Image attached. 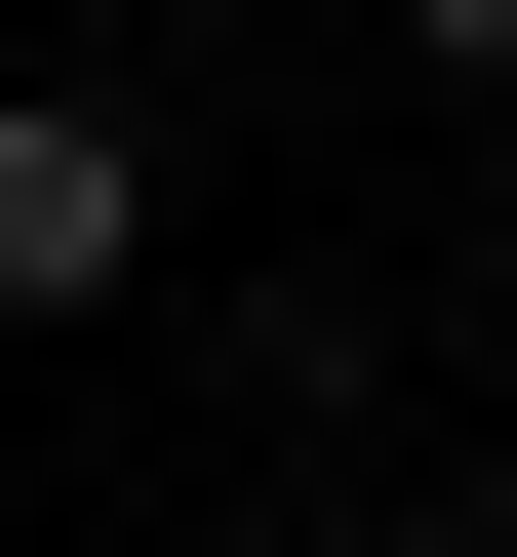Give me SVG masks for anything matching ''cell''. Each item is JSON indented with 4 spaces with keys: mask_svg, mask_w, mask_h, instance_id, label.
Masks as SVG:
<instances>
[{
    "mask_svg": "<svg viewBox=\"0 0 517 557\" xmlns=\"http://www.w3.org/2000/svg\"><path fill=\"white\" fill-rule=\"evenodd\" d=\"M398 557H517V518H398Z\"/></svg>",
    "mask_w": 517,
    "mask_h": 557,
    "instance_id": "cell-3",
    "label": "cell"
},
{
    "mask_svg": "<svg viewBox=\"0 0 517 557\" xmlns=\"http://www.w3.org/2000/svg\"><path fill=\"white\" fill-rule=\"evenodd\" d=\"M398 40H438V81H517V0H398Z\"/></svg>",
    "mask_w": 517,
    "mask_h": 557,
    "instance_id": "cell-2",
    "label": "cell"
},
{
    "mask_svg": "<svg viewBox=\"0 0 517 557\" xmlns=\"http://www.w3.org/2000/svg\"><path fill=\"white\" fill-rule=\"evenodd\" d=\"M160 278V120L120 81H0V319H120Z\"/></svg>",
    "mask_w": 517,
    "mask_h": 557,
    "instance_id": "cell-1",
    "label": "cell"
}]
</instances>
